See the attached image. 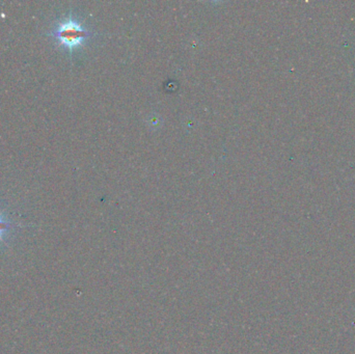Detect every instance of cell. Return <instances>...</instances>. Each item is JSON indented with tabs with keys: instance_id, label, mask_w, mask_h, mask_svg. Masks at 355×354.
Here are the masks:
<instances>
[{
	"instance_id": "1",
	"label": "cell",
	"mask_w": 355,
	"mask_h": 354,
	"mask_svg": "<svg viewBox=\"0 0 355 354\" xmlns=\"http://www.w3.org/2000/svg\"><path fill=\"white\" fill-rule=\"evenodd\" d=\"M50 35L59 45L65 46L70 50L80 46L85 39L91 36L90 32H87L81 24L71 18L59 23Z\"/></svg>"
},
{
	"instance_id": "2",
	"label": "cell",
	"mask_w": 355,
	"mask_h": 354,
	"mask_svg": "<svg viewBox=\"0 0 355 354\" xmlns=\"http://www.w3.org/2000/svg\"><path fill=\"white\" fill-rule=\"evenodd\" d=\"M11 227H12L11 222L7 220L4 216L0 215V243L5 242L6 235L9 233Z\"/></svg>"
}]
</instances>
